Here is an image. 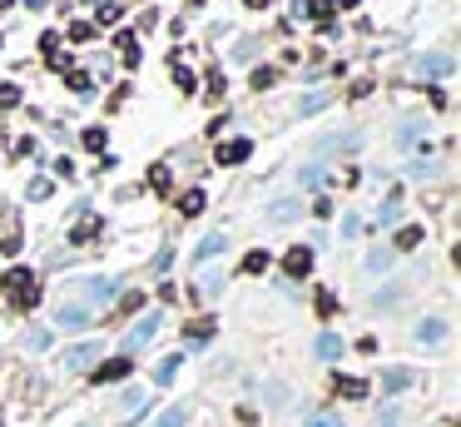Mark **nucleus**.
I'll return each mask as SVG.
<instances>
[{
	"label": "nucleus",
	"mask_w": 461,
	"mask_h": 427,
	"mask_svg": "<svg viewBox=\"0 0 461 427\" xmlns=\"http://www.w3.org/2000/svg\"><path fill=\"white\" fill-rule=\"evenodd\" d=\"M139 407H149V402H144V388H129V393H125V417H139Z\"/></svg>",
	"instance_id": "22"
},
{
	"label": "nucleus",
	"mask_w": 461,
	"mask_h": 427,
	"mask_svg": "<svg viewBox=\"0 0 461 427\" xmlns=\"http://www.w3.org/2000/svg\"><path fill=\"white\" fill-rule=\"evenodd\" d=\"M213 338V323L204 318V323H189V343H208Z\"/></svg>",
	"instance_id": "25"
},
{
	"label": "nucleus",
	"mask_w": 461,
	"mask_h": 427,
	"mask_svg": "<svg viewBox=\"0 0 461 427\" xmlns=\"http://www.w3.org/2000/svg\"><path fill=\"white\" fill-rule=\"evenodd\" d=\"M179 363H184L179 353H174V358H164V363L154 368V383H174V378H179Z\"/></svg>",
	"instance_id": "15"
},
{
	"label": "nucleus",
	"mask_w": 461,
	"mask_h": 427,
	"mask_svg": "<svg viewBox=\"0 0 461 427\" xmlns=\"http://www.w3.org/2000/svg\"><path fill=\"white\" fill-rule=\"evenodd\" d=\"M337 393L342 398H367V383L362 378H337Z\"/></svg>",
	"instance_id": "21"
},
{
	"label": "nucleus",
	"mask_w": 461,
	"mask_h": 427,
	"mask_svg": "<svg viewBox=\"0 0 461 427\" xmlns=\"http://www.w3.org/2000/svg\"><path fill=\"white\" fill-rule=\"evenodd\" d=\"M99 353H104L99 343H75V348H65V358H60V363H65V372H85Z\"/></svg>",
	"instance_id": "4"
},
{
	"label": "nucleus",
	"mask_w": 461,
	"mask_h": 427,
	"mask_svg": "<svg viewBox=\"0 0 461 427\" xmlns=\"http://www.w3.org/2000/svg\"><path fill=\"white\" fill-rule=\"evenodd\" d=\"M303 427H342V422H337V417H332V412H313V417H308V422H303Z\"/></svg>",
	"instance_id": "34"
},
{
	"label": "nucleus",
	"mask_w": 461,
	"mask_h": 427,
	"mask_svg": "<svg viewBox=\"0 0 461 427\" xmlns=\"http://www.w3.org/2000/svg\"><path fill=\"white\" fill-rule=\"evenodd\" d=\"M6 288H10V303H15V308H35V303H40V284H35L30 269H10V274H6Z\"/></svg>",
	"instance_id": "1"
},
{
	"label": "nucleus",
	"mask_w": 461,
	"mask_h": 427,
	"mask_svg": "<svg viewBox=\"0 0 461 427\" xmlns=\"http://www.w3.org/2000/svg\"><path fill=\"white\" fill-rule=\"evenodd\" d=\"M218 288H223V279H218V274H208V279H204V298H218Z\"/></svg>",
	"instance_id": "43"
},
{
	"label": "nucleus",
	"mask_w": 461,
	"mask_h": 427,
	"mask_svg": "<svg viewBox=\"0 0 461 427\" xmlns=\"http://www.w3.org/2000/svg\"><path fill=\"white\" fill-rule=\"evenodd\" d=\"M45 343H50V333H45V328H30V333H25V348H30V353H40Z\"/></svg>",
	"instance_id": "31"
},
{
	"label": "nucleus",
	"mask_w": 461,
	"mask_h": 427,
	"mask_svg": "<svg viewBox=\"0 0 461 427\" xmlns=\"http://www.w3.org/2000/svg\"><path fill=\"white\" fill-rule=\"evenodd\" d=\"M149 184L164 194V189H169V169H164V164H154V169H149Z\"/></svg>",
	"instance_id": "32"
},
{
	"label": "nucleus",
	"mask_w": 461,
	"mask_h": 427,
	"mask_svg": "<svg viewBox=\"0 0 461 427\" xmlns=\"http://www.w3.org/2000/svg\"><path fill=\"white\" fill-rule=\"evenodd\" d=\"M129 368H134L129 358H114V363H104V368L94 372V378H99V383H120V378H129Z\"/></svg>",
	"instance_id": "9"
},
{
	"label": "nucleus",
	"mask_w": 461,
	"mask_h": 427,
	"mask_svg": "<svg viewBox=\"0 0 461 427\" xmlns=\"http://www.w3.org/2000/svg\"><path fill=\"white\" fill-rule=\"evenodd\" d=\"M377 219H382V224L392 229V224L402 219V204H397V199H392V204H382V209H377Z\"/></svg>",
	"instance_id": "26"
},
{
	"label": "nucleus",
	"mask_w": 461,
	"mask_h": 427,
	"mask_svg": "<svg viewBox=\"0 0 461 427\" xmlns=\"http://www.w3.org/2000/svg\"><path fill=\"white\" fill-rule=\"evenodd\" d=\"M318 358H342V338L337 333H322L318 338Z\"/></svg>",
	"instance_id": "20"
},
{
	"label": "nucleus",
	"mask_w": 461,
	"mask_h": 427,
	"mask_svg": "<svg viewBox=\"0 0 461 427\" xmlns=\"http://www.w3.org/2000/svg\"><path fill=\"white\" fill-rule=\"evenodd\" d=\"M387 263H392V253H382V248H377V253L367 258V269H372V274H382V269H387Z\"/></svg>",
	"instance_id": "40"
},
{
	"label": "nucleus",
	"mask_w": 461,
	"mask_h": 427,
	"mask_svg": "<svg viewBox=\"0 0 461 427\" xmlns=\"http://www.w3.org/2000/svg\"><path fill=\"white\" fill-rule=\"evenodd\" d=\"M70 40H75V45H85V40H94V25H85V20H75V25H70Z\"/></svg>",
	"instance_id": "29"
},
{
	"label": "nucleus",
	"mask_w": 461,
	"mask_h": 427,
	"mask_svg": "<svg viewBox=\"0 0 461 427\" xmlns=\"http://www.w3.org/2000/svg\"><path fill=\"white\" fill-rule=\"evenodd\" d=\"M204 204H208L204 189H189V194L179 199V214H184V219H194V214H204Z\"/></svg>",
	"instance_id": "14"
},
{
	"label": "nucleus",
	"mask_w": 461,
	"mask_h": 427,
	"mask_svg": "<svg viewBox=\"0 0 461 427\" xmlns=\"http://www.w3.org/2000/svg\"><path fill=\"white\" fill-rule=\"evenodd\" d=\"M99 234H104V224L94 219V214H85V219L75 224V234H70V244H80V248H85V244H94Z\"/></svg>",
	"instance_id": "7"
},
{
	"label": "nucleus",
	"mask_w": 461,
	"mask_h": 427,
	"mask_svg": "<svg viewBox=\"0 0 461 427\" xmlns=\"http://www.w3.org/2000/svg\"><path fill=\"white\" fill-rule=\"evenodd\" d=\"M318 313L332 318V313H337V298H332V293H318Z\"/></svg>",
	"instance_id": "39"
},
{
	"label": "nucleus",
	"mask_w": 461,
	"mask_h": 427,
	"mask_svg": "<svg viewBox=\"0 0 461 427\" xmlns=\"http://www.w3.org/2000/svg\"><path fill=\"white\" fill-rule=\"evenodd\" d=\"M377 427H397V407H382L377 412Z\"/></svg>",
	"instance_id": "45"
},
{
	"label": "nucleus",
	"mask_w": 461,
	"mask_h": 427,
	"mask_svg": "<svg viewBox=\"0 0 461 427\" xmlns=\"http://www.w3.org/2000/svg\"><path fill=\"white\" fill-rule=\"evenodd\" d=\"M451 70V55H422V75H446Z\"/></svg>",
	"instance_id": "19"
},
{
	"label": "nucleus",
	"mask_w": 461,
	"mask_h": 427,
	"mask_svg": "<svg viewBox=\"0 0 461 427\" xmlns=\"http://www.w3.org/2000/svg\"><path fill=\"white\" fill-rule=\"evenodd\" d=\"M402 253H412L417 244H422V224H407V229H397V239H392Z\"/></svg>",
	"instance_id": "13"
},
{
	"label": "nucleus",
	"mask_w": 461,
	"mask_h": 427,
	"mask_svg": "<svg viewBox=\"0 0 461 427\" xmlns=\"http://www.w3.org/2000/svg\"><path fill=\"white\" fill-rule=\"evenodd\" d=\"M223 248H228V239H223V234H208V239L199 244V253H194V258H199V263H208V258H218Z\"/></svg>",
	"instance_id": "12"
},
{
	"label": "nucleus",
	"mask_w": 461,
	"mask_h": 427,
	"mask_svg": "<svg viewBox=\"0 0 461 427\" xmlns=\"http://www.w3.org/2000/svg\"><path fill=\"white\" fill-rule=\"evenodd\" d=\"M263 269H268V253H263V248H253V253L243 258V274H263Z\"/></svg>",
	"instance_id": "24"
},
{
	"label": "nucleus",
	"mask_w": 461,
	"mask_h": 427,
	"mask_svg": "<svg viewBox=\"0 0 461 427\" xmlns=\"http://www.w3.org/2000/svg\"><path fill=\"white\" fill-rule=\"evenodd\" d=\"M327 99H332V94H308V99H303V115H318Z\"/></svg>",
	"instance_id": "36"
},
{
	"label": "nucleus",
	"mask_w": 461,
	"mask_h": 427,
	"mask_svg": "<svg viewBox=\"0 0 461 427\" xmlns=\"http://www.w3.org/2000/svg\"><path fill=\"white\" fill-rule=\"evenodd\" d=\"M362 144V134H327V139H318V149H357Z\"/></svg>",
	"instance_id": "16"
},
{
	"label": "nucleus",
	"mask_w": 461,
	"mask_h": 427,
	"mask_svg": "<svg viewBox=\"0 0 461 427\" xmlns=\"http://www.w3.org/2000/svg\"><path fill=\"white\" fill-rule=\"evenodd\" d=\"M417 338H422V343H441V338H446V323H441V318H427V323L417 328Z\"/></svg>",
	"instance_id": "17"
},
{
	"label": "nucleus",
	"mask_w": 461,
	"mask_h": 427,
	"mask_svg": "<svg viewBox=\"0 0 461 427\" xmlns=\"http://www.w3.org/2000/svg\"><path fill=\"white\" fill-rule=\"evenodd\" d=\"M283 269H288V279H308V269H313V248H308V244H298V248H288V258H283Z\"/></svg>",
	"instance_id": "5"
},
{
	"label": "nucleus",
	"mask_w": 461,
	"mask_h": 427,
	"mask_svg": "<svg viewBox=\"0 0 461 427\" xmlns=\"http://www.w3.org/2000/svg\"><path fill=\"white\" fill-rule=\"evenodd\" d=\"M298 214H303L298 199H278V204L268 209V219H273V224H288V219H298Z\"/></svg>",
	"instance_id": "10"
},
{
	"label": "nucleus",
	"mask_w": 461,
	"mask_h": 427,
	"mask_svg": "<svg viewBox=\"0 0 461 427\" xmlns=\"http://www.w3.org/2000/svg\"><path fill=\"white\" fill-rule=\"evenodd\" d=\"M174 85H179L184 94H194V90H199V80H194V70H189L184 60H174Z\"/></svg>",
	"instance_id": "18"
},
{
	"label": "nucleus",
	"mask_w": 461,
	"mask_h": 427,
	"mask_svg": "<svg viewBox=\"0 0 461 427\" xmlns=\"http://www.w3.org/2000/svg\"><path fill=\"white\" fill-rule=\"evenodd\" d=\"M25 194H30V199H50V179H30Z\"/></svg>",
	"instance_id": "38"
},
{
	"label": "nucleus",
	"mask_w": 461,
	"mask_h": 427,
	"mask_svg": "<svg viewBox=\"0 0 461 427\" xmlns=\"http://www.w3.org/2000/svg\"><path fill=\"white\" fill-rule=\"evenodd\" d=\"M114 293H120L114 279H85V303H109Z\"/></svg>",
	"instance_id": "8"
},
{
	"label": "nucleus",
	"mask_w": 461,
	"mask_h": 427,
	"mask_svg": "<svg viewBox=\"0 0 461 427\" xmlns=\"http://www.w3.org/2000/svg\"><path fill=\"white\" fill-rule=\"evenodd\" d=\"M70 90H75V94H90V90H94V80H90L85 70H75V75H70Z\"/></svg>",
	"instance_id": "30"
},
{
	"label": "nucleus",
	"mask_w": 461,
	"mask_h": 427,
	"mask_svg": "<svg viewBox=\"0 0 461 427\" xmlns=\"http://www.w3.org/2000/svg\"><path fill=\"white\" fill-rule=\"evenodd\" d=\"M114 45H120V50H125V65L134 70V65H139V45H134V35H120V40H114Z\"/></svg>",
	"instance_id": "23"
},
{
	"label": "nucleus",
	"mask_w": 461,
	"mask_h": 427,
	"mask_svg": "<svg viewBox=\"0 0 461 427\" xmlns=\"http://www.w3.org/2000/svg\"><path fill=\"white\" fill-rule=\"evenodd\" d=\"M362 234V219H357V214H348V219H342V239H357Z\"/></svg>",
	"instance_id": "35"
},
{
	"label": "nucleus",
	"mask_w": 461,
	"mask_h": 427,
	"mask_svg": "<svg viewBox=\"0 0 461 427\" xmlns=\"http://www.w3.org/2000/svg\"><path fill=\"white\" fill-rule=\"evenodd\" d=\"M159 323H164V318H159V313H144V318H139V323L129 328V338H125V353H139L144 343H154V333H159Z\"/></svg>",
	"instance_id": "2"
},
{
	"label": "nucleus",
	"mask_w": 461,
	"mask_h": 427,
	"mask_svg": "<svg viewBox=\"0 0 461 427\" xmlns=\"http://www.w3.org/2000/svg\"><path fill=\"white\" fill-rule=\"evenodd\" d=\"M327 6H342V10H348V6H357V0H327Z\"/></svg>",
	"instance_id": "46"
},
{
	"label": "nucleus",
	"mask_w": 461,
	"mask_h": 427,
	"mask_svg": "<svg viewBox=\"0 0 461 427\" xmlns=\"http://www.w3.org/2000/svg\"><path fill=\"white\" fill-rule=\"evenodd\" d=\"M273 85V70H253V90H268Z\"/></svg>",
	"instance_id": "44"
},
{
	"label": "nucleus",
	"mask_w": 461,
	"mask_h": 427,
	"mask_svg": "<svg viewBox=\"0 0 461 427\" xmlns=\"http://www.w3.org/2000/svg\"><path fill=\"white\" fill-rule=\"evenodd\" d=\"M55 328H65V333L90 328V308H85V303H60V313H55Z\"/></svg>",
	"instance_id": "3"
},
{
	"label": "nucleus",
	"mask_w": 461,
	"mask_h": 427,
	"mask_svg": "<svg viewBox=\"0 0 461 427\" xmlns=\"http://www.w3.org/2000/svg\"><path fill=\"white\" fill-rule=\"evenodd\" d=\"M159 427H184V407H169V412L159 417Z\"/></svg>",
	"instance_id": "37"
},
{
	"label": "nucleus",
	"mask_w": 461,
	"mask_h": 427,
	"mask_svg": "<svg viewBox=\"0 0 461 427\" xmlns=\"http://www.w3.org/2000/svg\"><path fill=\"white\" fill-rule=\"evenodd\" d=\"M20 104V90L15 85H0V110H15Z\"/></svg>",
	"instance_id": "28"
},
{
	"label": "nucleus",
	"mask_w": 461,
	"mask_h": 427,
	"mask_svg": "<svg viewBox=\"0 0 461 427\" xmlns=\"http://www.w3.org/2000/svg\"><path fill=\"white\" fill-rule=\"evenodd\" d=\"M402 388H412V372L407 368H387L382 372V393H402Z\"/></svg>",
	"instance_id": "11"
},
{
	"label": "nucleus",
	"mask_w": 461,
	"mask_h": 427,
	"mask_svg": "<svg viewBox=\"0 0 461 427\" xmlns=\"http://www.w3.org/2000/svg\"><path fill=\"white\" fill-rule=\"evenodd\" d=\"M120 15H125L120 6H94V20H99V25H114V20H120Z\"/></svg>",
	"instance_id": "27"
},
{
	"label": "nucleus",
	"mask_w": 461,
	"mask_h": 427,
	"mask_svg": "<svg viewBox=\"0 0 461 427\" xmlns=\"http://www.w3.org/2000/svg\"><path fill=\"white\" fill-rule=\"evenodd\" d=\"M15 154H20V159H30V154H35V139H30V134H20V139H15Z\"/></svg>",
	"instance_id": "42"
},
{
	"label": "nucleus",
	"mask_w": 461,
	"mask_h": 427,
	"mask_svg": "<svg viewBox=\"0 0 461 427\" xmlns=\"http://www.w3.org/2000/svg\"><path fill=\"white\" fill-rule=\"evenodd\" d=\"M253 6H258V0H253Z\"/></svg>",
	"instance_id": "47"
},
{
	"label": "nucleus",
	"mask_w": 461,
	"mask_h": 427,
	"mask_svg": "<svg viewBox=\"0 0 461 427\" xmlns=\"http://www.w3.org/2000/svg\"><path fill=\"white\" fill-rule=\"evenodd\" d=\"M248 154H253V139H228L218 144V164H243Z\"/></svg>",
	"instance_id": "6"
},
{
	"label": "nucleus",
	"mask_w": 461,
	"mask_h": 427,
	"mask_svg": "<svg viewBox=\"0 0 461 427\" xmlns=\"http://www.w3.org/2000/svg\"><path fill=\"white\" fill-rule=\"evenodd\" d=\"M298 184H308V189H313V184H322V169H318V164H308V169H298Z\"/></svg>",
	"instance_id": "33"
},
{
	"label": "nucleus",
	"mask_w": 461,
	"mask_h": 427,
	"mask_svg": "<svg viewBox=\"0 0 461 427\" xmlns=\"http://www.w3.org/2000/svg\"><path fill=\"white\" fill-rule=\"evenodd\" d=\"M85 149H104V130H85Z\"/></svg>",
	"instance_id": "41"
}]
</instances>
